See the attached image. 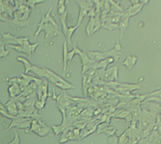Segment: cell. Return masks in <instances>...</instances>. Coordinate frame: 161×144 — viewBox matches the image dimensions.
I'll list each match as a JSON object with an SVG mask.
<instances>
[{
  "label": "cell",
  "instance_id": "obj_1",
  "mask_svg": "<svg viewBox=\"0 0 161 144\" xmlns=\"http://www.w3.org/2000/svg\"><path fill=\"white\" fill-rule=\"evenodd\" d=\"M31 72L34 73L38 77L46 79L56 87L62 90H67L76 89V87L73 85L70 84L62 79L60 76L47 68H42L37 66L33 65Z\"/></svg>",
  "mask_w": 161,
  "mask_h": 144
},
{
  "label": "cell",
  "instance_id": "obj_2",
  "mask_svg": "<svg viewBox=\"0 0 161 144\" xmlns=\"http://www.w3.org/2000/svg\"><path fill=\"white\" fill-rule=\"evenodd\" d=\"M39 43L34 44H29L24 46H18V45H9L8 47L18 52L22 53L27 55L29 56L33 55L35 52L37 46H38Z\"/></svg>",
  "mask_w": 161,
  "mask_h": 144
},
{
  "label": "cell",
  "instance_id": "obj_3",
  "mask_svg": "<svg viewBox=\"0 0 161 144\" xmlns=\"http://www.w3.org/2000/svg\"><path fill=\"white\" fill-rule=\"evenodd\" d=\"M14 102V99H12L5 104V106L6 107V110L7 112H8V114L12 116H17L19 113V110L16 103Z\"/></svg>",
  "mask_w": 161,
  "mask_h": 144
},
{
  "label": "cell",
  "instance_id": "obj_4",
  "mask_svg": "<svg viewBox=\"0 0 161 144\" xmlns=\"http://www.w3.org/2000/svg\"><path fill=\"white\" fill-rule=\"evenodd\" d=\"M9 96L13 99L19 97L22 94V91L17 83H13L8 89Z\"/></svg>",
  "mask_w": 161,
  "mask_h": 144
},
{
  "label": "cell",
  "instance_id": "obj_5",
  "mask_svg": "<svg viewBox=\"0 0 161 144\" xmlns=\"http://www.w3.org/2000/svg\"><path fill=\"white\" fill-rule=\"evenodd\" d=\"M137 58L135 56L128 55L126 56L124 61L122 62V65L126 66L127 69H130L136 64Z\"/></svg>",
  "mask_w": 161,
  "mask_h": 144
},
{
  "label": "cell",
  "instance_id": "obj_6",
  "mask_svg": "<svg viewBox=\"0 0 161 144\" xmlns=\"http://www.w3.org/2000/svg\"><path fill=\"white\" fill-rule=\"evenodd\" d=\"M29 119L27 118H23V117H20L18 116H15L14 118L12 119V122L8 128V130L10 129H11L12 128H17L18 126H20L21 124L24 123L25 122L28 120Z\"/></svg>",
  "mask_w": 161,
  "mask_h": 144
},
{
  "label": "cell",
  "instance_id": "obj_7",
  "mask_svg": "<svg viewBox=\"0 0 161 144\" xmlns=\"http://www.w3.org/2000/svg\"><path fill=\"white\" fill-rule=\"evenodd\" d=\"M16 60L23 64L25 69V74H27L29 72H31L33 65L26 58L21 56H18L16 58Z\"/></svg>",
  "mask_w": 161,
  "mask_h": 144
},
{
  "label": "cell",
  "instance_id": "obj_8",
  "mask_svg": "<svg viewBox=\"0 0 161 144\" xmlns=\"http://www.w3.org/2000/svg\"><path fill=\"white\" fill-rule=\"evenodd\" d=\"M5 45L4 43L2 40H1L0 41V59L8 58L9 53L11 51V49L8 50H5Z\"/></svg>",
  "mask_w": 161,
  "mask_h": 144
},
{
  "label": "cell",
  "instance_id": "obj_9",
  "mask_svg": "<svg viewBox=\"0 0 161 144\" xmlns=\"http://www.w3.org/2000/svg\"><path fill=\"white\" fill-rule=\"evenodd\" d=\"M63 71H65L67 65V56H68V51L66 45V42H64L63 44Z\"/></svg>",
  "mask_w": 161,
  "mask_h": 144
},
{
  "label": "cell",
  "instance_id": "obj_10",
  "mask_svg": "<svg viewBox=\"0 0 161 144\" xmlns=\"http://www.w3.org/2000/svg\"><path fill=\"white\" fill-rule=\"evenodd\" d=\"M66 12H67V10L65 6V1H59L57 3V13L59 16L63 14Z\"/></svg>",
  "mask_w": 161,
  "mask_h": 144
},
{
  "label": "cell",
  "instance_id": "obj_11",
  "mask_svg": "<svg viewBox=\"0 0 161 144\" xmlns=\"http://www.w3.org/2000/svg\"><path fill=\"white\" fill-rule=\"evenodd\" d=\"M79 26H76L75 27H69L68 28V30H67V33L66 35V37L67 38V41H68V43L70 45H72V42H71V38H72V36L73 34V33L74 32V31L77 29V28Z\"/></svg>",
  "mask_w": 161,
  "mask_h": 144
},
{
  "label": "cell",
  "instance_id": "obj_12",
  "mask_svg": "<svg viewBox=\"0 0 161 144\" xmlns=\"http://www.w3.org/2000/svg\"><path fill=\"white\" fill-rule=\"evenodd\" d=\"M128 22H129V18H126V19L122 23H121L119 26V28L121 29V39L122 38L124 32H125V30L128 26Z\"/></svg>",
  "mask_w": 161,
  "mask_h": 144
},
{
  "label": "cell",
  "instance_id": "obj_13",
  "mask_svg": "<svg viewBox=\"0 0 161 144\" xmlns=\"http://www.w3.org/2000/svg\"><path fill=\"white\" fill-rule=\"evenodd\" d=\"M14 139L12 141L8 144H20V138L18 132L16 131H14Z\"/></svg>",
  "mask_w": 161,
  "mask_h": 144
},
{
  "label": "cell",
  "instance_id": "obj_14",
  "mask_svg": "<svg viewBox=\"0 0 161 144\" xmlns=\"http://www.w3.org/2000/svg\"><path fill=\"white\" fill-rule=\"evenodd\" d=\"M42 2H44V1H28L27 2H25L24 4L27 7H31L34 8L35 5L38 4L40 3H41Z\"/></svg>",
  "mask_w": 161,
  "mask_h": 144
},
{
  "label": "cell",
  "instance_id": "obj_15",
  "mask_svg": "<svg viewBox=\"0 0 161 144\" xmlns=\"http://www.w3.org/2000/svg\"><path fill=\"white\" fill-rule=\"evenodd\" d=\"M45 105H46V102L42 101V100H38V101L36 102L35 105L37 107V109L41 110V109L44 108V107L45 106Z\"/></svg>",
  "mask_w": 161,
  "mask_h": 144
},
{
  "label": "cell",
  "instance_id": "obj_16",
  "mask_svg": "<svg viewBox=\"0 0 161 144\" xmlns=\"http://www.w3.org/2000/svg\"><path fill=\"white\" fill-rule=\"evenodd\" d=\"M2 40V36H1V35H0V41Z\"/></svg>",
  "mask_w": 161,
  "mask_h": 144
}]
</instances>
